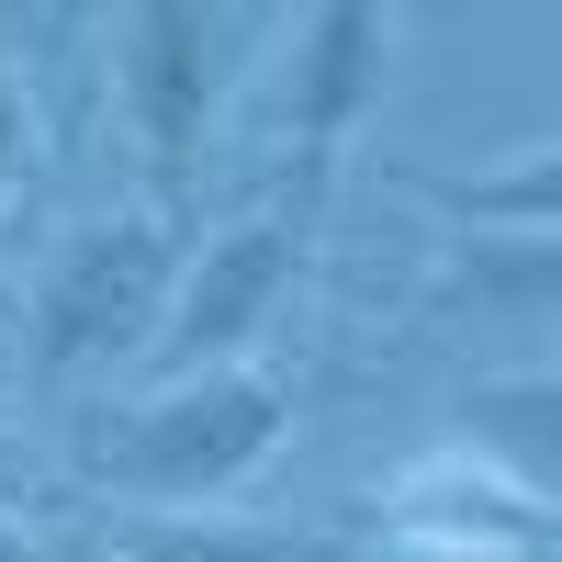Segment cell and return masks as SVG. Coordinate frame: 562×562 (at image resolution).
I'll use <instances>...</instances> for the list:
<instances>
[{"label": "cell", "instance_id": "obj_1", "mask_svg": "<svg viewBox=\"0 0 562 562\" xmlns=\"http://www.w3.org/2000/svg\"><path fill=\"white\" fill-rule=\"evenodd\" d=\"M281 439H293V371L237 360V371H180V383H135L68 416V473L113 495L124 518H214L248 495Z\"/></svg>", "mask_w": 562, "mask_h": 562}, {"label": "cell", "instance_id": "obj_2", "mask_svg": "<svg viewBox=\"0 0 562 562\" xmlns=\"http://www.w3.org/2000/svg\"><path fill=\"white\" fill-rule=\"evenodd\" d=\"M259 45H270V12H225V0H124V12H102L113 124H124L135 169H147L158 214L192 203V180L225 147V113H237Z\"/></svg>", "mask_w": 562, "mask_h": 562}, {"label": "cell", "instance_id": "obj_3", "mask_svg": "<svg viewBox=\"0 0 562 562\" xmlns=\"http://www.w3.org/2000/svg\"><path fill=\"white\" fill-rule=\"evenodd\" d=\"M169 270H180V214H158V203H113V214L68 225L45 248V270H34V293H23L34 383L147 371V338L169 315Z\"/></svg>", "mask_w": 562, "mask_h": 562}, {"label": "cell", "instance_id": "obj_4", "mask_svg": "<svg viewBox=\"0 0 562 562\" xmlns=\"http://www.w3.org/2000/svg\"><path fill=\"white\" fill-rule=\"evenodd\" d=\"M304 270H315V203L304 192H270L248 214H225L214 237L180 248V270H169V315H158V338H147V383L259 360V338L293 315Z\"/></svg>", "mask_w": 562, "mask_h": 562}, {"label": "cell", "instance_id": "obj_5", "mask_svg": "<svg viewBox=\"0 0 562 562\" xmlns=\"http://www.w3.org/2000/svg\"><path fill=\"white\" fill-rule=\"evenodd\" d=\"M293 57H281V192L326 203V169H338L394 102V68H405V12L383 0H315V12L270 23Z\"/></svg>", "mask_w": 562, "mask_h": 562}, {"label": "cell", "instance_id": "obj_6", "mask_svg": "<svg viewBox=\"0 0 562 562\" xmlns=\"http://www.w3.org/2000/svg\"><path fill=\"white\" fill-rule=\"evenodd\" d=\"M383 518L405 540H428V551H461V562H540L551 551V506L518 495V484H495L484 461H416V473L383 495Z\"/></svg>", "mask_w": 562, "mask_h": 562}, {"label": "cell", "instance_id": "obj_7", "mask_svg": "<svg viewBox=\"0 0 562 562\" xmlns=\"http://www.w3.org/2000/svg\"><path fill=\"white\" fill-rule=\"evenodd\" d=\"M416 203H439L450 225L506 248H551V214H562V135H518L495 169H405Z\"/></svg>", "mask_w": 562, "mask_h": 562}, {"label": "cell", "instance_id": "obj_8", "mask_svg": "<svg viewBox=\"0 0 562 562\" xmlns=\"http://www.w3.org/2000/svg\"><path fill=\"white\" fill-rule=\"evenodd\" d=\"M102 540L124 562H371L338 518H113Z\"/></svg>", "mask_w": 562, "mask_h": 562}, {"label": "cell", "instance_id": "obj_9", "mask_svg": "<svg viewBox=\"0 0 562 562\" xmlns=\"http://www.w3.org/2000/svg\"><path fill=\"white\" fill-rule=\"evenodd\" d=\"M551 416H562L551 360L495 371V383L461 394V461H484L495 484H518V495H540V506H551Z\"/></svg>", "mask_w": 562, "mask_h": 562}, {"label": "cell", "instance_id": "obj_10", "mask_svg": "<svg viewBox=\"0 0 562 562\" xmlns=\"http://www.w3.org/2000/svg\"><path fill=\"white\" fill-rule=\"evenodd\" d=\"M34 158H45V102H34V79L0 57V203H23Z\"/></svg>", "mask_w": 562, "mask_h": 562}, {"label": "cell", "instance_id": "obj_11", "mask_svg": "<svg viewBox=\"0 0 562 562\" xmlns=\"http://www.w3.org/2000/svg\"><path fill=\"white\" fill-rule=\"evenodd\" d=\"M34 450H23V428H12V416H0V518H34Z\"/></svg>", "mask_w": 562, "mask_h": 562}, {"label": "cell", "instance_id": "obj_12", "mask_svg": "<svg viewBox=\"0 0 562 562\" xmlns=\"http://www.w3.org/2000/svg\"><path fill=\"white\" fill-rule=\"evenodd\" d=\"M0 562H57V551H45V529H34V518H0Z\"/></svg>", "mask_w": 562, "mask_h": 562}]
</instances>
